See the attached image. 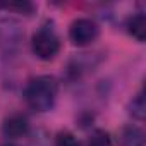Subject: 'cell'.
Here are the masks:
<instances>
[{
  "label": "cell",
  "instance_id": "obj_1",
  "mask_svg": "<svg viewBox=\"0 0 146 146\" xmlns=\"http://www.w3.org/2000/svg\"><path fill=\"white\" fill-rule=\"evenodd\" d=\"M57 98V83L50 76H38L24 90V100L35 112H48Z\"/></svg>",
  "mask_w": 146,
  "mask_h": 146
},
{
  "label": "cell",
  "instance_id": "obj_2",
  "mask_svg": "<svg viewBox=\"0 0 146 146\" xmlns=\"http://www.w3.org/2000/svg\"><path fill=\"white\" fill-rule=\"evenodd\" d=\"M31 48H33V53L38 58H41V60H52V58H55V55L60 50V40H58L57 33L52 28L43 26V28H40L33 35V38H31Z\"/></svg>",
  "mask_w": 146,
  "mask_h": 146
},
{
  "label": "cell",
  "instance_id": "obj_3",
  "mask_svg": "<svg viewBox=\"0 0 146 146\" xmlns=\"http://www.w3.org/2000/svg\"><path fill=\"white\" fill-rule=\"evenodd\" d=\"M100 35V28L95 21L88 19V17H81L76 19L69 28V38L72 41V45L76 46H88L91 45Z\"/></svg>",
  "mask_w": 146,
  "mask_h": 146
},
{
  "label": "cell",
  "instance_id": "obj_4",
  "mask_svg": "<svg viewBox=\"0 0 146 146\" xmlns=\"http://www.w3.org/2000/svg\"><path fill=\"white\" fill-rule=\"evenodd\" d=\"M28 131H29L28 119L24 115H21V113H12V115L5 117L4 122H2V134L5 137L17 139V137L26 136Z\"/></svg>",
  "mask_w": 146,
  "mask_h": 146
},
{
  "label": "cell",
  "instance_id": "obj_5",
  "mask_svg": "<svg viewBox=\"0 0 146 146\" xmlns=\"http://www.w3.org/2000/svg\"><path fill=\"white\" fill-rule=\"evenodd\" d=\"M144 131L132 124L124 125L117 134L119 146H144Z\"/></svg>",
  "mask_w": 146,
  "mask_h": 146
},
{
  "label": "cell",
  "instance_id": "obj_6",
  "mask_svg": "<svg viewBox=\"0 0 146 146\" xmlns=\"http://www.w3.org/2000/svg\"><path fill=\"white\" fill-rule=\"evenodd\" d=\"M127 31L132 38H136L137 41L143 43L146 40V17H144V14L132 16L127 23Z\"/></svg>",
  "mask_w": 146,
  "mask_h": 146
},
{
  "label": "cell",
  "instance_id": "obj_7",
  "mask_svg": "<svg viewBox=\"0 0 146 146\" xmlns=\"http://www.w3.org/2000/svg\"><path fill=\"white\" fill-rule=\"evenodd\" d=\"M129 113L134 119H137V120H144V117H146V103H144L143 93H137L131 100V103H129Z\"/></svg>",
  "mask_w": 146,
  "mask_h": 146
},
{
  "label": "cell",
  "instance_id": "obj_8",
  "mask_svg": "<svg viewBox=\"0 0 146 146\" xmlns=\"http://www.w3.org/2000/svg\"><path fill=\"white\" fill-rule=\"evenodd\" d=\"M88 146H113V143H112V137H110V134H108L107 131L96 129V131L90 136Z\"/></svg>",
  "mask_w": 146,
  "mask_h": 146
},
{
  "label": "cell",
  "instance_id": "obj_9",
  "mask_svg": "<svg viewBox=\"0 0 146 146\" xmlns=\"http://www.w3.org/2000/svg\"><path fill=\"white\" fill-rule=\"evenodd\" d=\"M55 146H81V143L78 141V137L72 132H58L57 139H55Z\"/></svg>",
  "mask_w": 146,
  "mask_h": 146
},
{
  "label": "cell",
  "instance_id": "obj_10",
  "mask_svg": "<svg viewBox=\"0 0 146 146\" xmlns=\"http://www.w3.org/2000/svg\"><path fill=\"white\" fill-rule=\"evenodd\" d=\"M5 9L9 11H17V12H31L33 11V5L28 4V2H9V4H4Z\"/></svg>",
  "mask_w": 146,
  "mask_h": 146
}]
</instances>
